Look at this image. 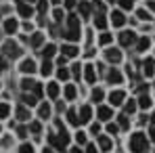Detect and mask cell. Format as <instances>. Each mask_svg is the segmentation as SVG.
I'll return each instance as SVG.
<instances>
[{"label":"cell","mask_w":155,"mask_h":153,"mask_svg":"<svg viewBox=\"0 0 155 153\" xmlns=\"http://www.w3.org/2000/svg\"><path fill=\"white\" fill-rule=\"evenodd\" d=\"M17 118H19V120H29V111H27L25 105H19V107H17Z\"/></svg>","instance_id":"d4e9b609"},{"label":"cell","mask_w":155,"mask_h":153,"mask_svg":"<svg viewBox=\"0 0 155 153\" xmlns=\"http://www.w3.org/2000/svg\"><path fill=\"white\" fill-rule=\"evenodd\" d=\"M124 109H126V115H128V113L132 115V113L136 111V103H134V101H128L126 105H124Z\"/></svg>","instance_id":"e575fe53"},{"label":"cell","mask_w":155,"mask_h":153,"mask_svg":"<svg viewBox=\"0 0 155 153\" xmlns=\"http://www.w3.org/2000/svg\"><path fill=\"white\" fill-rule=\"evenodd\" d=\"M71 72H74V76L80 78V74H82V67H80V63H76L74 67H71Z\"/></svg>","instance_id":"f6af8a7d"},{"label":"cell","mask_w":155,"mask_h":153,"mask_svg":"<svg viewBox=\"0 0 155 153\" xmlns=\"http://www.w3.org/2000/svg\"><path fill=\"white\" fill-rule=\"evenodd\" d=\"M136 105H138L140 109H149V107H151V99H149V95H145V92H143V97L138 99Z\"/></svg>","instance_id":"ffe728a7"},{"label":"cell","mask_w":155,"mask_h":153,"mask_svg":"<svg viewBox=\"0 0 155 153\" xmlns=\"http://www.w3.org/2000/svg\"><path fill=\"white\" fill-rule=\"evenodd\" d=\"M57 78H59V80H69V72H67L65 67H59V72H57Z\"/></svg>","instance_id":"8d00e7d4"},{"label":"cell","mask_w":155,"mask_h":153,"mask_svg":"<svg viewBox=\"0 0 155 153\" xmlns=\"http://www.w3.org/2000/svg\"><path fill=\"white\" fill-rule=\"evenodd\" d=\"M151 122H153V124H155V113H153V118H151Z\"/></svg>","instance_id":"680465c9"},{"label":"cell","mask_w":155,"mask_h":153,"mask_svg":"<svg viewBox=\"0 0 155 153\" xmlns=\"http://www.w3.org/2000/svg\"><path fill=\"white\" fill-rule=\"evenodd\" d=\"M8 113H11V107H8L6 103H0V120H2V118H6Z\"/></svg>","instance_id":"836d02e7"},{"label":"cell","mask_w":155,"mask_h":153,"mask_svg":"<svg viewBox=\"0 0 155 153\" xmlns=\"http://www.w3.org/2000/svg\"><path fill=\"white\" fill-rule=\"evenodd\" d=\"M76 86H71V84H67V86H65V99H67V101H74V99H76Z\"/></svg>","instance_id":"7402d4cb"},{"label":"cell","mask_w":155,"mask_h":153,"mask_svg":"<svg viewBox=\"0 0 155 153\" xmlns=\"http://www.w3.org/2000/svg\"><path fill=\"white\" fill-rule=\"evenodd\" d=\"M40 130H42V124H40V122H31V124H29V132H34V134H38Z\"/></svg>","instance_id":"ab89813d"},{"label":"cell","mask_w":155,"mask_h":153,"mask_svg":"<svg viewBox=\"0 0 155 153\" xmlns=\"http://www.w3.org/2000/svg\"><path fill=\"white\" fill-rule=\"evenodd\" d=\"M61 52H63V57H69V59H74V57L78 55V46H74V44H63Z\"/></svg>","instance_id":"7c38bea8"},{"label":"cell","mask_w":155,"mask_h":153,"mask_svg":"<svg viewBox=\"0 0 155 153\" xmlns=\"http://www.w3.org/2000/svg\"><path fill=\"white\" fill-rule=\"evenodd\" d=\"M109 118H111V109H109V107H99V120H103V122H107V120H109Z\"/></svg>","instance_id":"603a6c76"},{"label":"cell","mask_w":155,"mask_h":153,"mask_svg":"<svg viewBox=\"0 0 155 153\" xmlns=\"http://www.w3.org/2000/svg\"><path fill=\"white\" fill-rule=\"evenodd\" d=\"M42 153H54V151H52V149H44Z\"/></svg>","instance_id":"9f6ffc18"},{"label":"cell","mask_w":155,"mask_h":153,"mask_svg":"<svg viewBox=\"0 0 155 153\" xmlns=\"http://www.w3.org/2000/svg\"><path fill=\"white\" fill-rule=\"evenodd\" d=\"M94 25H97V29H105V27H107V19H105L103 13H99V15H97V19H94Z\"/></svg>","instance_id":"cb8c5ba5"},{"label":"cell","mask_w":155,"mask_h":153,"mask_svg":"<svg viewBox=\"0 0 155 153\" xmlns=\"http://www.w3.org/2000/svg\"><path fill=\"white\" fill-rule=\"evenodd\" d=\"M84 78H86V82H90V84L97 80V72H94L92 65H86V67H84Z\"/></svg>","instance_id":"9a60e30c"},{"label":"cell","mask_w":155,"mask_h":153,"mask_svg":"<svg viewBox=\"0 0 155 153\" xmlns=\"http://www.w3.org/2000/svg\"><path fill=\"white\" fill-rule=\"evenodd\" d=\"M46 6H48V2H46V0H38V13H40V15H44V13H46Z\"/></svg>","instance_id":"60d3db41"},{"label":"cell","mask_w":155,"mask_h":153,"mask_svg":"<svg viewBox=\"0 0 155 153\" xmlns=\"http://www.w3.org/2000/svg\"><path fill=\"white\" fill-rule=\"evenodd\" d=\"M71 153H82V151H80V147H74V149H71Z\"/></svg>","instance_id":"11a10c76"},{"label":"cell","mask_w":155,"mask_h":153,"mask_svg":"<svg viewBox=\"0 0 155 153\" xmlns=\"http://www.w3.org/2000/svg\"><path fill=\"white\" fill-rule=\"evenodd\" d=\"M117 122H120V128H128V126H130V122H128V115H126V113H122V115L117 118Z\"/></svg>","instance_id":"74e56055"},{"label":"cell","mask_w":155,"mask_h":153,"mask_svg":"<svg viewBox=\"0 0 155 153\" xmlns=\"http://www.w3.org/2000/svg\"><path fill=\"white\" fill-rule=\"evenodd\" d=\"M105 59L109 63H120L122 61V51L120 48H107L105 51Z\"/></svg>","instance_id":"5b68a950"},{"label":"cell","mask_w":155,"mask_h":153,"mask_svg":"<svg viewBox=\"0 0 155 153\" xmlns=\"http://www.w3.org/2000/svg\"><path fill=\"white\" fill-rule=\"evenodd\" d=\"M147 147H149V143H147V136L143 132L132 134V138H130V151L132 153H145Z\"/></svg>","instance_id":"7a4b0ae2"},{"label":"cell","mask_w":155,"mask_h":153,"mask_svg":"<svg viewBox=\"0 0 155 153\" xmlns=\"http://www.w3.org/2000/svg\"><path fill=\"white\" fill-rule=\"evenodd\" d=\"M65 38L71 40V42H78L80 40V19L76 15H69L67 17V32H65Z\"/></svg>","instance_id":"6da1fadb"},{"label":"cell","mask_w":155,"mask_h":153,"mask_svg":"<svg viewBox=\"0 0 155 153\" xmlns=\"http://www.w3.org/2000/svg\"><path fill=\"white\" fill-rule=\"evenodd\" d=\"M29 42H31V46H34V48H38V46H42V42H44V36H42L40 32H36V34L31 36V40H29Z\"/></svg>","instance_id":"d6986e66"},{"label":"cell","mask_w":155,"mask_h":153,"mask_svg":"<svg viewBox=\"0 0 155 153\" xmlns=\"http://www.w3.org/2000/svg\"><path fill=\"white\" fill-rule=\"evenodd\" d=\"M143 69H145V72H143L145 76H147V78H151V76L155 74V61H153V59H147V61L143 63Z\"/></svg>","instance_id":"8fae6325"},{"label":"cell","mask_w":155,"mask_h":153,"mask_svg":"<svg viewBox=\"0 0 155 153\" xmlns=\"http://www.w3.org/2000/svg\"><path fill=\"white\" fill-rule=\"evenodd\" d=\"M103 97H105V95H103V90H101V88H94V90H92V99H94L97 103L103 101Z\"/></svg>","instance_id":"d590c367"},{"label":"cell","mask_w":155,"mask_h":153,"mask_svg":"<svg viewBox=\"0 0 155 153\" xmlns=\"http://www.w3.org/2000/svg\"><path fill=\"white\" fill-rule=\"evenodd\" d=\"M149 134H151V141H153V143H155V126L151 128V130H149Z\"/></svg>","instance_id":"f5cc1de1"},{"label":"cell","mask_w":155,"mask_h":153,"mask_svg":"<svg viewBox=\"0 0 155 153\" xmlns=\"http://www.w3.org/2000/svg\"><path fill=\"white\" fill-rule=\"evenodd\" d=\"M149 44H151V42H149V38H138V40H136V48H138L140 52L147 51V48H149Z\"/></svg>","instance_id":"4316f807"},{"label":"cell","mask_w":155,"mask_h":153,"mask_svg":"<svg viewBox=\"0 0 155 153\" xmlns=\"http://www.w3.org/2000/svg\"><path fill=\"white\" fill-rule=\"evenodd\" d=\"M52 72V63H51V59H44V63H42V69H40V74L42 76H48Z\"/></svg>","instance_id":"83f0119b"},{"label":"cell","mask_w":155,"mask_h":153,"mask_svg":"<svg viewBox=\"0 0 155 153\" xmlns=\"http://www.w3.org/2000/svg\"><path fill=\"white\" fill-rule=\"evenodd\" d=\"M147 6H149V8L155 13V0H149V2H147Z\"/></svg>","instance_id":"816d5d0a"},{"label":"cell","mask_w":155,"mask_h":153,"mask_svg":"<svg viewBox=\"0 0 155 153\" xmlns=\"http://www.w3.org/2000/svg\"><path fill=\"white\" fill-rule=\"evenodd\" d=\"M76 141L80 143V145H84V143H86V134H84V132H78V134H76Z\"/></svg>","instance_id":"ee69618b"},{"label":"cell","mask_w":155,"mask_h":153,"mask_svg":"<svg viewBox=\"0 0 155 153\" xmlns=\"http://www.w3.org/2000/svg\"><path fill=\"white\" fill-rule=\"evenodd\" d=\"M86 153H99V151H97L94 145H88V147H86Z\"/></svg>","instance_id":"681fc988"},{"label":"cell","mask_w":155,"mask_h":153,"mask_svg":"<svg viewBox=\"0 0 155 153\" xmlns=\"http://www.w3.org/2000/svg\"><path fill=\"white\" fill-rule=\"evenodd\" d=\"M120 44L122 46H132V44H136V34L134 32H122L120 34Z\"/></svg>","instance_id":"3957f363"},{"label":"cell","mask_w":155,"mask_h":153,"mask_svg":"<svg viewBox=\"0 0 155 153\" xmlns=\"http://www.w3.org/2000/svg\"><path fill=\"white\" fill-rule=\"evenodd\" d=\"M17 21H15V19H6V21H4V32H6V34H15V32H17Z\"/></svg>","instance_id":"e0dca14e"},{"label":"cell","mask_w":155,"mask_h":153,"mask_svg":"<svg viewBox=\"0 0 155 153\" xmlns=\"http://www.w3.org/2000/svg\"><path fill=\"white\" fill-rule=\"evenodd\" d=\"M126 101V95H124V90H113L111 95H109V103L115 107V105H122V103Z\"/></svg>","instance_id":"52a82bcc"},{"label":"cell","mask_w":155,"mask_h":153,"mask_svg":"<svg viewBox=\"0 0 155 153\" xmlns=\"http://www.w3.org/2000/svg\"><path fill=\"white\" fill-rule=\"evenodd\" d=\"M52 15H54V21H61V19H63V11H61V8H57Z\"/></svg>","instance_id":"7dc6e473"},{"label":"cell","mask_w":155,"mask_h":153,"mask_svg":"<svg viewBox=\"0 0 155 153\" xmlns=\"http://www.w3.org/2000/svg\"><path fill=\"white\" fill-rule=\"evenodd\" d=\"M65 6H67V8H74V6H76V0H65Z\"/></svg>","instance_id":"f907efd6"},{"label":"cell","mask_w":155,"mask_h":153,"mask_svg":"<svg viewBox=\"0 0 155 153\" xmlns=\"http://www.w3.org/2000/svg\"><path fill=\"white\" fill-rule=\"evenodd\" d=\"M2 52H4L6 57H11V59H17V57L21 55V48H19L15 42H6V44H4V48H2Z\"/></svg>","instance_id":"277c9868"},{"label":"cell","mask_w":155,"mask_h":153,"mask_svg":"<svg viewBox=\"0 0 155 153\" xmlns=\"http://www.w3.org/2000/svg\"><path fill=\"white\" fill-rule=\"evenodd\" d=\"M111 23H113L115 27H122L124 23H126L124 13H122V11H113V13H111Z\"/></svg>","instance_id":"ba28073f"},{"label":"cell","mask_w":155,"mask_h":153,"mask_svg":"<svg viewBox=\"0 0 155 153\" xmlns=\"http://www.w3.org/2000/svg\"><path fill=\"white\" fill-rule=\"evenodd\" d=\"M94 8H97L99 13H105V4L101 2V0H97V2H94Z\"/></svg>","instance_id":"bcb514c9"},{"label":"cell","mask_w":155,"mask_h":153,"mask_svg":"<svg viewBox=\"0 0 155 153\" xmlns=\"http://www.w3.org/2000/svg\"><path fill=\"white\" fill-rule=\"evenodd\" d=\"M46 95H48L51 99H57V97H59V86H57V82H51V84L46 86Z\"/></svg>","instance_id":"ac0fdd59"},{"label":"cell","mask_w":155,"mask_h":153,"mask_svg":"<svg viewBox=\"0 0 155 153\" xmlns=\"http://www.w3.org/2000/svg\"><path fill=\"white\" fill-rule=\"evenodd\" d=\"M4 65H6V63H4V59H0V72L4 69Z\"/></svg>","instance_id":"db71d44e"},{"label":"cell","mask_w":155,"mask_h":153,"mask_svg":"<svg viewBox=\"0 0 155 153\" xmlns=\"http://www.w3.org/2000/svg\"><path fill=\"white\" fill-rule=\"evenodd\" d=\"M136 17H138V19H143V21H151V15L147 13V8H140V11L136 13Z\"/></svg>","instance_id":"d6a6232c"},{"label":"cell","mask_w":155,"mask_h":153,"mask_svg":"<svg viewBox=\"0 0 155 153\" xmlns=\"http://www.w3.org/2000/svg\"><path fill=\"white\" fill-rule=\"evenodd\" d=\"M17 11H19V15H21V17H31V13H34V11H31V6H29V4H25V2H17Z\"/></svg>","instance_id":"9c48e42d"},{"label":"cell","mask_w":155,"mask_h":153,"mask_svg":"<svg viewBox=\"0 0 155 153\" xmlns=\"http://www.w3.org/2000/svg\"><path fill=\"white\" fill-rule=\"evenodd\" d=\"M51 2H52V4H59V2H61V0H51Z\"/></svg>","instance_id":"6f0895ef"},{"label":"cell","mask_w":155,"mask_h":153,"mask_svg":"<svg viewBox=\"0 0 155 153\" xmlns=\"http://www.w3.org/2000/svg\"><path fill=\"white\" fill-rule=\"evenodd\" d=\"M120 6H122L124 11H130V8L134 6V0H120Z\"/></svg>","instance_id":"f35d334b"},{"label":"cell","mask_w":155,"mask_h":153,"mask_svg":"<svg viewBox=\"0 0 155 153\" xmlns=\"http://www.w3.org/2000/svg\"><path fill=\"white\" fill-rule=\"evenodd\" d=\"M67 120H69V124H71V126H80V120H78V113L74 111V109H69V111H67Z\"/></svg>","instance_id":"f1b7e54d"},{"label":"cell","mask_w":155,"mask_h":153,"mask_svg":"<svg viewBox=\"0 0 155 153\" xmlns=\"http://www.w3.org/2000/svg\"><path fill=\"white\" fill-rule=\"evenodd\" d=\"M90 118H92V109H90V105H82V109H80V115H78L80 124H86V122H90Z\"/></svg>","instance_id":"8992f818"},{"label":"cell","mask_w":155,"mask_h":153,"mask_svg":"<svg viewBox=\"0 0 155 153\" xmlns=\"http://www.w3.org/2000/svg\"><path fill=\"white\" fill-rule=\"evenodd\" d=\"M38 115H40V120H48L51 118V105L48 103H42L38 107Z\"/></svg>","instance_id":"5bb4252c"},{"label":"cell","mask_w":155,"mask_h":153,"mask_svg":"<svg viewBox=\"0 0 155 153\" xmlns=\"http://www.w3.org/2000/svg\"><path fill=\"white\" fill-rule=\"evenodd\" d=\"M97 143H99V147H101V151H109V149L113 147V143H111V138H109V136H103V134H101V136L97 138Z\"/></svg>","instance_id":"30bf717a"},{"label":"cell","mask_w":155,"mask_h":153,"mask_svg":"<svg viewBox=\"0 0 155 153\" xmlns=\"http://www.w3.org/2000/svg\"><path fill=\"white\" fill-rule=\"evenodd\" d=\"M19 69H21L23 74H29V76H31V74L36 72V63H34L31 59H27V61H23V63H21V67H19Z\"/></svg>","instance_id":"4fadbf2b"},{"label":"cell","mask_w":155,"mask_h":153,"mask_svg":"<svg viewBox=\"0 0 155 153\" xmlns=\"http://www.w3.org/2000/svg\"><path fill=\"white\" fill-rule=\"evenodd\" d=\"M90 132H92V134H99V132H101V126H99V124H92Z\"/></svg>","instance_id":"c3c4849f"},{"label":"cell","mask_w":155,"mask_h":153,"mask_svg":"<svg viewBox=\"0 0 155 153\" xmlns=\"http://www.w3.org/2000/svg\"><path fill=\"white\" fill-rule=\"evenodd\" d=\"M117 130H120V126H117V124H107V132H109V134H115Z\"/></svg>","instance_id":"7bdbcfd3"},{"label":"cell","mask_w":155,"mask_h":153,"mask_svg":"<svg viewBox=\"0 0 155 153\" xmlns=\"http://www.w3.org/2000/svg\"><path fill=\"white\" fill-rule=\"evenodd\" d=\"M54 52H57V46H54V44H46V48L42 51V57H44V59H52Z\"/></svg>","instance_id":"484cf974"},{"label":"cell","mask_w":155,"mask_h":153,"mask_svg":"<svg viewBox=\"0 0 155 153\" xmlns=\"http://www.w3.org/2000/svg\"><path fill=\"white\" fill-rule=\"evenodd\" d=\"M19 153H34V147H31L29 143H23V145L19 147Z\"/></svg>","instance_id":"b9f144b4"},{"label":"cell","mask_w":155,"mask_h":153,"mask_svg":"<svg viewBox=\"0 0 155 153\" xmlns=\"http://www.w3.org/2000/svg\"><path fill=\"white\" fill-rule=\"evenodd\" d=\"M90 11H92V6L88 4V2H80V15L86 19V17H90Z\"/></svg>","instance_id":"44dd1931"},{"label":"cell","mask_w":155,"mask_h":153,"mask_svg":"<svg viewBox=\"0 0 155 153\" xmlns=\"http://www.w3.org/2000/svg\"><path fill=\"white\" fill-rule=\"evenodd\" d=\"M36 101H38V99H36L34 95H29V92H25V95H23V103H25V105H29V107H31V105H36Z\"/></svg>","instance_id":"4dcf8cb0"},{"label":"cell","mask_w":155,"mask_h":153,"mask_svg":"<svg viewBox=\"0 0 155 153\" xmlns=\"http://www.w3.org/2000/svg\"><path fill=\"white\" fill-rule=\"evenodd\" d=\"M111 40H113V36H111V34H107V32H103V34H101V38H99V42H101V44H111Z\"/></svg>","instance_id":"1f68e13d"},{"label":"cell","mask_w":155,"mask_h":153,"mask_svg":"<svg viewBox=\"0 0 155 153\" xmlns=\"http://www.w3.org/2000/svg\"><path fill=\"white\" fill-rule=\"evenodd\" d=\"M34 86H36V82H34V80H29V78H23V82H21V88H23L25 92H29Z\"/></svg>","instance_id":"f546056e"},{"label":"cell","mask_w":155,"mask_h":153,"mask_svg":"<svg viewBox=\"0 0 155 153\" xmlns=\"http://www.w3.org/2000/svg\"><path fill=\"white\" fill-rule=\"evenodd\" d=\"M107 80H109L111 84H120V82H122L124 78H122V74H120L117 69H111V72L107 74Z\"/></svg>","instance_id":"2e32d148"}]
</instances>
